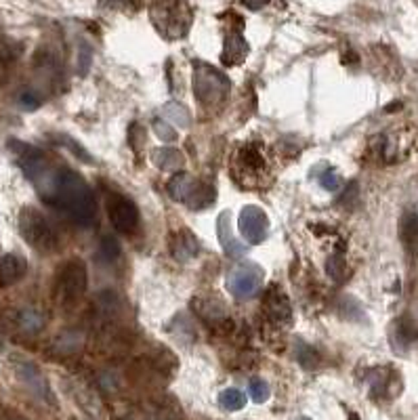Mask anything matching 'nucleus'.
I'll return each instance as SVG.
<instances>
[{
	"instance_id": "c756f323",
	"label": "nucleus",
	"mask_w": 418,
	"mask_h": 420,
	"mask_svg": "<svg viewBox=\"0 0 418 420\" xmlns=\"http://www.w3.org/2000/svg\"><path fill=\"white\" fill-rule=\"evenodd\" d=\"M267 2H269V0H242V4H244L246 8H251V11H258V8H263Z\"/></svg>"
},
{
	"instance_id": "f8f14e48",
	"label": "nucleus",
	"mask_w": 418,
	"mask_h": 420,
	"mask_svg": "<svg viewBox=\"0 0 418 420\" xmlns=\"http://www.w3.org/2000/svg\"><path fill=\"white\" fill-rule=\"evenodd\" d=\"M263 309L267 313V318L277 324V326H288L292 322V307H290V299L284 292V288L280 286H269V290L263 296Z\"/></svg>"
},
{
	"instance_id": "4be33fe9",
	"label": "nucleus",
	"mask_w": 418,
	"mask_h": 420,
	"mask_svg": "<svg viewBox=\"0 0 418 420\" xmlns=\"http://www.w3.org/2000/svg\"><path fill=\"white\" fill-rule=\"evenodd\" d=\"M326 271L336 284H342L345 280H349V267H347V260L340 254H333L326 260Z\"/></svg>"
},
{
	"instance_id": "393cba45",
	"label": "nucleus",
	"mask_w": 418,
	"mask_h": 420,
	"mask_svg": "<svg viewBox=\"0 0 418 420\" xmlns=\"http://www.w3.org/2000/svg\"><path fill=\"white\" fill-rule=\"evenodd\" d=\"M249 391H251L252 402H256V404H265L269 400V395H271L269 385L265 380H261V378H252Z\"/></svg>"
},
{
	"instance_id": "f257e3e1",
	"label": "nucleus",
	"mask_w": 418,
	"mask_h": 420,
	"mask_svg": "<svg viewBox=\"0 0 418 420\" xmlns=\"http://www.w3.org/2000/svg\"><path fill=\"white\" fill-rule=\"evenodd\" d=\"M21 167L36 183L42 200L57 210L66 212L76 225L88 227L97 217L92 191L83 176L70 168L49 170L42 162V154L32 150V156L21 154Z\"/></svg>"
},
{
	"instance_id": "bb28decb",
	"label": "nucleus",
	"mask_w": 418,
	"mask_h": 420,
	"mask_svg": "<svg viewBox=\"0 0 418 420\" xmlns=\"http://www.w3.org/2000/svg\"><path fill=\"white\" fill-rule=\"evenodd\" d=\"M19 105L23 107V109H38L40 107V97H38V92H34L32 88H25L21 95H19Z\"/></svg>"
},
{
	"instance_id": "9d476101",
	"label": "nucleus",
	"mask_w": 418,
	"mask_h": 420,
	"mask_svg": "<svg viewBox=\"0 0 418 420\" xmlns=\"http://www.w3.org/2000/svg\"><path fill=\"white\" fill-rule=\"evenodd\" d=\"M107 217L112 221V227L120 234H133L139 227V210L124 196L112 193L107 198Z\"/></svg>"
},
{
	"instance_id": "2f4dec72",
	"label": "nucleus",
	"mask_w": 418,
	"mask_h": 420,
	"mask_svg": "<svg viewBox=\"0 0 418 420\" xmlns=\"http://www.w3.org/2000/svg\"><path fill=\"white\" fill-rule=\"evenodd\" d=\"M105 4H114V6H120V4H129L131 0H103Z\"/></svg>"
},
{
	"instance_id": "a211bd4d",
	"label": "nucleus",
	"mask_w": 418,
	"mask_h": 420,
	"mask_svg": "<svg viewBox=\"0 0 418 420\" xmlns=\"http://www.w3.org/2000/svg\"><path fill=\"white\" fill-rule=\"evenodd\" d=\"M217 232H219V240H221L223 251L227 252L229 256H240V254H244L246 246L240 244V242L234 238V232H232V227H229V212H223V215L219 217Z\"/></svg>"
},
{
	"instance_id": "cd10ccee",
	"label": "nucleus",
	"mask_w": 418,
	"mask_h": 420,
	"mask_svg": "<svg viewBox=\"0 0 418 420\" xmlns=\"http://www.w3.org/2000/svg\"><path fill=\"white\" fill-rule=\"evenodd\" d=\"M101 252H103V256H105L107 260H112V258H116V256L120 254V246H118V242H116L114 238L103 236V238H101Z\"/></svg>"
},
{
	"instance_id": "ddd939ff",
	"label": "nucleus",
	"mask_w": 418,
	"mask_h": 420,
	"mask_svg": "<svg viewBox=\"0 0 418 420\" xmlns=\"http://www.w3.org/2000/svg\"><path fill=\"white\" fill-rule=\"evenodd\" d=\"M15 372H17L19 380L30 389L32 395H36L42 402H53L49 383H47L44 374L40 372V368L36 364L25 361V359H19V361H15Z\"/></svg>"
},
{
	"instance_id": "39448f33",
	"label": "nucleus",
	"mask_w": 418,
	"mask_h": 420,
	"mask_svg": "<svg viewBox=\"0 0 418 420\" xmlns=\"http://www.w3.org/2000/svg\"><path fill=\"white\" fill-rule=\"evenodd\" d=\"M19 232L23 240L42 254H51L59 248V236L55 227L49 223V219L38 212L36 208H23L19 212Z\"/></svg>"
},
{
	"instance_id": "dca6fc26",
	"label": "nucleus",
	"mask_w": 418,
	"mask_h": 420,
	"mask_svg": "<svg viewBox=\"0 0 418 420\" xmlns=\"http://www.w3.org/2000/svg\"><path fill=\"white\" fill-rule=\"evenodd\" d=\"M246 55H249V44H246L242 32L229 30V34L225 38V44H223V55H221L223 64L225 66H238L246 59Z\"/></svg>"
},
{
	"instance_id": "0eeeda50",
	"label": "nucleus",
	"mask_w": 418,
	"mask_h": 420,
	"mask_svg": "<svg viewBox=\"0 0 418 420\" xmlns=\"http://www.w3.org/2000/svg\"><path fill=\"white\" fill-rule=\"evenodd\" d=\"M229 95V80L208 64H193V97L202 105H219Z\"/></svg>"
},
{
	"instance_id": "20e7f679",
	"label": "nucleus",
	"mask_w": 418,
	"mask_h": 420,
	"mask_svg": "<svg viewBox=\"0 0 418 420\" xmlns=\"http://www.w3.org/2000/svg\"><path fill=\"white\" fill-rule=\"evenodd\" d=\"M150 19L165 38L179 40L187 36L193 13L185 0H154L150 4Z\"/></svg>"
},
{
	"instance_id": "1a4fd4ad",
	"label": "nucleus",
	"mask_w": 418,
	"mask_h": 420,
	"mask_svg": "<svg viewBox=\"0 0 418 420\" xmlns=\"http://www.w3.org/2000/svg\"><path fill=\"white\" fill-rule=\"evenodd\" d=\"M263 269L256 263H242L227 275V288L236 299H252L263 286Z\"/></svg>"
},
{
	"instance_id": "aec40b11",
	"label": "nucleus",
	"mask_w": 418,
	"mask_h": 420,
	"mask_svg": "<svg viewBox=\"0 0 418 420\" xmlns=\"http://www.w3.org/2000/svg\"><path fill=\"white\" fill-rule=\"evenodd\" d=\"M152 162L160 168V170H179V168L183 167V156L177 150L162 148V150H156L152 154Z\"/></svg>"
},
{
	"instance_id": "c85d7f7f",
	"label": "nucleus",
	"mask_w": 418,
	"mask_h": 420,
	"mask_svg": "<svg viewBox=\"0 0 418 420\" xmlns=\"http://www.w3.org/2000/svg\"><path fill=\"white\" fill-rule=\"evenodd\" d=\"M320 183H322V187H324V189H328V191H336V189L340 187V176L336 174L335 170H328V172H324V174L320 176Z\"/></svg>"
},
{
	"instance_id": "5701e85b",
	"label": "nucleus",
	"mask_w": 418,
	"mask_h": 420,
	"mask_svg": "<svg viewBox=\"0 0 418 420\" xmlns=\"http://www.w3.org/2000/svg\"><path fill=\"white\" fill-rule=\"evenodd\" d=\"M165 118L168 122L181 126V128H187L191 118H189V112L181 105V103H167L165 105Z\"/></svg>"
},
{
	"instance_id": "7c9ffc66",
	"label": "nucleus",
	"mask_w": 418,
	"mask_h": 420,
	"mask_svg": "<svg viewBox=\"0 0 418 420\" xmlns=\"http://www.w3.org/2000/svg\"><path fill=\"white\" fill-rule=\"evenodd\" d=\"M4 78H6V64L0 59V84L4 83Z\"/></svg>"
},
{
	"instance_id": "4468645a",
	"label": "nucleus",
	"mask_w": 418,
	"mask_h": 420,
	"mask_svg": "<svg viewBox=\"0 0 418 420\" xmlns=\"http://www.w3.org/2000/svg\"><path fill=\"white\" fill-rule=\"evenodd\" d=\"M168 246H170V254L177 260H181V263H187V260L196 258L198 252H200V242H198V238L189 229L174 232L170 236V244Z\"/></svg>"
},
{
	"instance_id": "a878e982",
	"label": "nucleus",
	"mask_w": 418,
	"mask_h": 420,
	"mask_svg": "<svg viewBox=\"0 0 418 420\" xmlns=\"http://www.w3.org/2000/svg\"><path fill=\"white\" fill-rule=\"evenodd\" d=\"M154 133H156L162 141H167V143L177 141V131L168 124L167 120H156V122H154Z\"/></svg>"
},
{
	"instance_id": "f03ea898",
	"label": "nucleus",
	"mask_w": 418,
	"mask_h": 420,
	"mask_svg": "<svg viewBox=\"0 0 418 420\" xmlns=\"http://www.w3.org/2000/svg\"><path fill=\"white\" fill-rule=\"evenodd\" d=\"M229 170L240 187L263 189L273 179V160L261 141H249L234 152Z\"/></svg>"
},
{
	"instance_id": "f3484780",
	"label": "nucleus",
	"mask_w": 418,
	"mask_h": 420,
	"mask_svg": "<svg viewBox=\"0 0 418 420\" xmlns=\"http://www.w3.org/2000/svg\"><path fill=\"white\" fill-rule=\"evenodd\" d=\"M400 238L408 254H418V212L414 208L406 210L400 221Z\"/></svg>"
},
{
	"instance_id": "423d86ee",
	"label": "nucleus",
	"mask_w": 418,
	"mask_h": 420,
	"mask_svg": "<svg viewBox=\"0 0 418 420\" xmlns=\"http://www.w3.org/2000/svg\"><path fill=\"white\" fill-rule=\"evenodd\" d=\"M168 196L174 202L185 204L187 208H206L215 202V187L187 174V172H177L167 185Z\"/></svg>"
},
{
	"instance_id": "6ab92c4d",
	"label": "nucleus",
	"mask_w": 418,
	"mask_h": 420,
	"mask_svg": "<svg viewBox=\"0 0 418 420\" xmlns=\"http://www.w3.org/2000/svg\"><path fill=\"white\" fill-rule=\"evenodd\" d=\"M44 316L38 311V309H34V307H25V309H21L19 313H17V326L23 330V332H28V335H36V332H40L42 328H44Z\"/></svg>"
},
{
	"instance_id": "7ed1b4c3",
	"label": "nucleus",
	"mask_w": 418,
	"mask_h": 420,
	"mask_svg": "<svg viewBox=\"0 0 418 420\" xmlns=\"http://www.w3.org/2000/svg\"><path fill=\"white\" fill-rule=\"evenodd\" d=\"M418 150V126H402L376 135L368 143V158L378 164H395Z\"/></svg>"
},
{
	"instance_id": "6e6552de",
	"label": "nucleus",
	"mask_w": 418,
	"mask_h": 420,
	"mask_svg": "<svg viewBox=\"0 0 418 420\" xmlns=\"http://www.w3.org/2000/svg\"><path fill=\"white\" fill-rule=\"evenodd\" d=\"M86 284H88V273H86L84 260L72 258V260L64 263L57 273V284H55L57 301L64 305L78 303L86 292Z\"/></svg>"
},
{
	"instance_id": "412c9836",
	"label": "nucleus",
	"mask_w": 418,
	"mask_h": 420,
	"mask_svg": "<svg viewBox=\"0 0 418 420\" xmlns=\"http://www.w3.org/2000/svg\"><path fill=\"white\" fill-rule=\"evenodd\" d=\"M219 406L227 412H238L246 406V395L240 389H225L219 395Z\"/></svg>"
},
{
	"instance_id": "b1692460",
	"label": "nucleus",
	"mask_w": 418,
	"mask_h": 420,
	"mask_svg": "<svg viewBox=\"0 0 418 420\" xmlns=\"http://www.w3.org/2000/svg\"><path fill=\"white\" fill-rule=\"evenodd\" d=\"M83 347V336L78 332H66L57 338V349L61 353H76Z\"/></svg>"
},
{
	"instance_id": "2eb2a0df",
	"label": "nucleus",
	"mask_w": 418,
	"mask_h": 420,
	"mask_svg": "<svg viewBox=\"0 0 418 420\" xmlns=\"http://www.w3.org/2000/svg\"><path fill=\"white\" fill-rule=\"evenodd\" d=\"M28 273V260L19 254H4L0 258V284L13 286Z\"/></svg>"
},
{
	"instance_id": "9b49d317",
	"label": "nucleus",
	"mask_w": 418,
	"mask_h": 420,
	"mask_svg": "<svg viewBox=\"0 0 418 420\" xmlns=\"http://www.w3.org/2000/svg\"><path fill=\"white\" fill-rule=\"evenodd\" d=\"M240 234L249 244H261L267 234H269V217L263 208L258 206H244L240 212V221H238Z\"/></svg>"
}]
</instances>
